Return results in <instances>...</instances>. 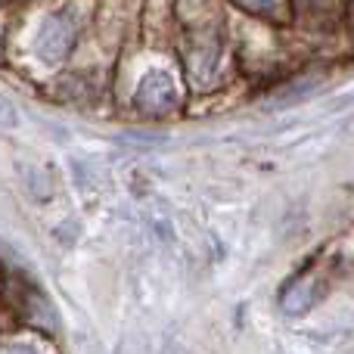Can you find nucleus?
<instances>
[{"label":"nucleus","mask_w":354,"mask_h":354,"mask_svg":"<svg viewBox=\"0 0 354 354\" xmlns=\"http://www.w3.org/2000/svg\"><path fill=\"white\" fill-rule=\"evenodd\" d=\"M72 44H75V25L68 22L62 12H53V16H47L41 22V28H37L35 53H37V59L47 62V66H59L68 56Z\"/></svg>","instance_id":"f257e3e1"},{"label":"nucleus","mask_w":354,"mask_h":354,"mask_svg":"<svg viewBox=\"0 0 354 354\" xmlns=\"http://www.w3.org/2000/svg\"><path fill=\"white\" fill-rule=\"evenodd\" d=\"M137 103H140V109L153 112V115H159V112H168L177 103L174 81L168 78L165 72H149L147 78L140 81V87H137Z\"/></svg>","instance_id":"f03ea898"},{"label":"nucleus","mask_w":354,"mask_h":354,"mask_svg":"<svg viewBox=\"0 0 354 354\" xmlns=\"http://www.w3.org/2000/svg\"><path fill=\"white\" fill-rule=\"evenodd\" d=\"M239 10L258 12V16H286L289 6L286 3H239Z\"/></svg>","instance_id":"7ed1b4c3"},{"label":"nucleus","mask_w":354,"mask_h":354,"mask_svg":"<svg viewBox=\"0 0 354 354\" xmlns=\"http://www.w3.org/2000/svg\"><path fill=\"white\" fill-rule=\"evenodd\" d=\"M16 122H19L16 106H12L6 97H0V128H12Z\"/></svg>","instance_id":"20e7f679"},{"label":"nucleus","mask_w":354,"mask_h":354,"mask_svg":"<svg viewBox=\"0 0 354 354\" xmlns=\"http://www.w3.org/2000/svg\"><path fill=\"white\" fill-rule=\"evenodd\" d=\"M0 354H37L31 345H6V348H0Z\"/></svg>","instance_id":"39448f33"}]
</instances>
